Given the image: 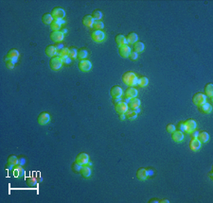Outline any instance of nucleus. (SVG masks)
<instances>
[{
  "label": "nucleus",
  "mask_w": 213,
  "mask_h": 203,
  "mask_svg": "<svg viewBox=\"0 0 213 203\" xmlns=\"http://www.w3.org/2000/svg\"><path fill=\"white\" fill-rule=\"evenodd\" d=\"M137 81H138V77L134 72H131V71L126 72L123 76H122V81L129 87H134L136 85H137Z\"/></svg>",
  "instance_id": "nucleus-1"
},
{
  "label": "nucleus",
  "mask_w": 213,
  "mask_h": 203,
  "mask_svg": "<svg viewBox=\"0 0 213 203\" xmlns=\"http://www.w3.org/2000/svg\"><path fill=\"white\" fill-rule=\"evenodd\" d=\"M153 175V170L147 169V168H139L136 172V177L139 180H145L148 177Z\"/></svg>",
  "instance_id": "nucleus-2"
},
{
  "label": "nucleus",
  "mask_w": 213,
  "mask_h": 203,
  "mask_svg": "<svg viewBox=\"0 0 213 203\" xmlns=\"http://www.w3.org/2000/svg\"><path fill=\"white\" fill-rule=\"evenodd\" d=\"M63 65V62H62V60L60 57L58 56H55V57H52L49 61V66L52 70L54 71H57L59 70V69L62 67Z\"/></svg>",
  "instance_id": "nucleus-3"
},
{
  "label": "nucleus",
  "mask_w": 213,
  "mask_h": 203,
  "mask_svg": "<svg viewBox=\"0 0 213 203\" xmlns=\"http://www.w3.org/2000/svg\"><path fill=\"white\" fill-rule=\"evenodd\" d=\"M192 102L196 106H200L206 102V95L202 93H196L192 97Z\"/></svg>",
  "instance_id": "nucleus-4"
},
{
  "label": "nucleus",
  "mask_w": 213,
  "mask_h": 203,
  "mask_svg": "<svg viewBox=\"0 0 213 203\" xmlns=\"http://www.w3.org/2000/svg\"><path fill=\"white\" fill-rule=\"evenodd\" d=\"M51 15L53 19L63 20L66 16V10L62 8H54L51 10Z\"/></svg>",
  "instance_id": "nucleus-5"
},
{
  "label": "nucleus",
  "mask_w": 213,
  "mask_h": 203,
  "mask_svg": "<svg viewBox=\"0 0 213 203\" xmlns=\"http://www.w3.org/2000/svg\"><path fill=\"white\" fill-rule=\"evenodd\" d=\"M91 39L95 43H102L105 39V33L102 30H94L91 34Z\"/></svg>",
  "instance_id": "nucleus-6"
},
{
  "label": "nucleus",
  "mask_w": 213,
  "mask_h": 203,
  "mask_svg": "<svg viewBox=\"0 0 213 203\" xmlns=\"http://www.w3.org/2000/svg\"><path fill=\"white\" fill-rule=\"evenodd\" d=\"M110 95L113 98H121L123 97L124 92L119 86H113L110 90Z\"/></svg>",
  "instance_id": "nucleus-7"
},
{
  "label": "nucleus",
  "mask_w": 213,
  "mask_h": 203,
  "mask_svg": "<svg viewBox=\"0 0 213 203\" xmlns=\"http://www.w3.org/2000/svg\"><path fill=\"white\" fill-rule=\"evenodd\" d=\"M129 109V106H128V103L124 102V101L120 100L119 102H118L116 104H115V110L119 114H125L126 111Z\"/></svg>",
  "instance_id": "nucleus-8"
},
{
  "label": "nucleus",
  "mask_w": 213,
  "mask_h": 203,
  "mask_svg": "<svg viewBox=\"0 0 213 203\" xmlns=\"http://www.w3.org/2000/svg\"><path fill=\"white\" fill-rule=\"evenodd\" d=\"M92 68V63L88 60H82L79 62V69L82 72H88L91 70Z\"/></svg>",
  "instance_id": "nucleus-9"
},
{
  "label": "nucleus",
  "mask_w": 213,
  "mask_h": 203,
  "mask_svg": "<svg viewBox=\"0 0 213 203\" xmlns=\"http://www.w3.org/2000/svg\"><path fill=\"white\" fill-rule=\"evenodd\" d=\"M50 39L52 42L56 43H62L63 40L65 39V34L62 31H52L50 33Z\"/></svg>",
  "instance_id": "nucleus-10"
},
{
  "label": "nucleus",
  "mask_w": 213,
  "mask_h": 203,
  "mask_svg": "<svg viewBox=\"0 0 213 203\" xmlns=\"http://www.w3.org/2000/svg\"><path fill=\"white\" fill-rule=\"evenodd\" d=\"M50 121V115L47 113H42L37 117V122L41 126H45Z\"/></svg>",
  "instance_id": "nucleus-11"
},
{
  "label": "nucleus",
  "mask_w": 213,
  "mask_h": 203,
  "mask_svg": "<svg viewBox=\"0 0 213 203\" xmlns=\"http://www.w3.org/2000/svg\"><path fill=\"white\" fill-rule=\"evenodd\" d=\"M196 127H197L196 122L193 119H189L185 122V132H187L189 134L191 131L196 130Z\"/></svg>",
  "instance_id": "nucleus-12"
},
{
  "label": "nucleus",
  "mask_w": 213,
  "mask_h": 203,
  "mask_svg": "<svg viewBox=\"0 0 213 203\" xmlns=\"http://www.w3.org/2000/svg\"><path fill=\"white\" fill-rule=\"evenodd\" d=\"M13 170V176L15 178L17 179H20L25 176V171L22 167V165L20 164H16L15 166H13V168L12 169Z\"/></svg>",
  "instance_id": "nucleus-13"
},
{
  "label": "nucleus",
  "mask_w": 213,
  "mask_h": 203,
  "mask_svg": "<svg viewBox=\"0 0 213 203\" xmlns=\"http://www.w3.org/2000/svg\"><path fill=\"white\" fill-rule=\"evenodd\" d=\"M138 95V91L135 88V87H129L127 88V90L125 91L124 95L125 97H127L128 99H132V98H135L137 97Z\"/></svg>",
  "instance_id": "nucleus-14"
},
{
  "label": "nucleus",
  "mask_w": 213,
  "mask_h": 203,
  "mask_svg": "<svg viewBox=\"0 0 213 203\" xmlns=\"http://www.w3.org/2000/svg\"><path fill=\"white\" fill-rule=\"evenodd\" d=\"M202 147V143L199 141L198 138H193L189 142V148L192 151H198Z\"/></svg>",
  "instance_id": "nucleus-15"
},
{
  "label": "nucleus",
  "mask_w": 213,
  "mask_h": 203,
  "mask_svg": "<svg viewBox=\"0 0 213 203\" xmlns=\"http://www.w3.org/2000/svg\"><path fill=\"white\" fill-rule=\"evenodd\" d=\"M76 162L81 163L82 165H86L87 163L89 162L88 154L87 153H80L76 158Z\"/></svg>",
  "instance_id": "nucleus-16"
},
{
  "label": "nucleus",
  "mask_w": 213,
  "mask_h": 203,
  "mask_svg": "<svg viewBox=\"0 0 213 203\" xmlns=\"http://www.w3.org/2000/svg\"><path fill=\"white\" fill-rule=\"evenodd\" d=\"M119 53L120 57L122 58H128L131 53V48L130 46L128 45H122V46H119Z\"/></svg>",
  "instance_id": "nucleus-17"
},
{
  "label": "nucleus",
  "mask_w": 213,
  "mask_h": 203,
  "mask_svg": "<svg viewBox=\"0 0 213 203\" xmlns=\"http://www.w3.org/2000/svg\"><path fill=\"white\" fill-rule=\"evenodd\" d=\"M16 164H18V158L16 156H14V155H12V156H10L8 158V163H7V166H6V169H13V166H15Z\"/></svg>",
  "instance_id": "nucleus-18"
},
{
  "label": "nucleus",
  "mask_w": 213,
  "mask_h": 203,
  "mask_svg": "<svg viewBox=\"0 0 213 203\" xmlns=\"http://www.w3.org/2000/svg\"><path fill=\"white\" fill-rule=\"evenodd\" d=\"M172 139L175 143H180L184 140V133L180 130H174L172 133Z\"/></svg>",
  "instance_id": "nucleus-19"
},
{
  "label": "nucleus",
  "mask_w": 213,
  "mask_h": 203,
  "mask_svg": "<svg viewBox=\"0 0 213 203\" xmlns=\"http://www.w3.org/2000/svg\"><path fill=\"white\" fill-rule=\"evenodd\" d=\"M19 52L17 49H10L8 53H7V55H6V59H9V60H13L15 62H17L18 60V58H19Z\"/></svg>",
  "instance_id": "nucleus-20"
},
{
  "label": "nucleus",
  "mask_w": 213,
  "mask_h": 203,
  "mask_svg": "<svg viewBox=\"0 0 213 203\" xmlns=\"http://www.w3.org/2000/svg\"><path fill=\"white\" fill-rule=\"evenodd\" d=\"M199 107V111H201V113H203V114H210L211 111H212V106L209 104V103H204V104H202Z\"/></svg>",
  "instance_id": "nucleus-21"
},
{
  "label": "nucleus",
  "mask_w": 213,
  "mask_h": 203,
  "mask_svg": "<svg viewBox=\"0 0 213 203\" xmlns=\"http://www.w3.org/2000/svg\"><path fill=\"white\" fill-rule=\"evenodd\" d=\"M95 20L92 17V15H85V16L83 18V24L87 26V28H93Z\"/></svg>",
  "instance_id": "nucleus-22"
},
{
  "label": "nucleus",
  "mask_w": 213,
  "mask_h": 203,
  "mask_svg": "<svg viewBox=\"0 0 213 203\" xmlns=\"http://www.w3.org/2000/svg\"><path fill=\"white\" fill-rule=\"evenodd\" d=\"M45 53H46V56L52 58V57L57 56V49H56V47L54 46V45H49V46H46V48H45Z\"/></svg>",
  "instance_id": "nucleus-23"
},
{
  "label": "nucleus",
  "mask_w": 213,
  "mask_h": 203,
  "mask_svg": "<svg viewBox=\"0 0 213 203\" xmlns=\"http://www.w3.org/2000/svg\"><path fill=\"white\" fill-rule=\"evenodd\" d=\"M140 104H141L140 99L137 98V97H135V98L130 99L129 103H128V106H130V109L136 110V109H137V108H139Z\"/></svg>",
  "instance_id": "nucleus-24"
},
{
  "label": "nucleus",
  "mask_w": 213,
  "mask_h": 203,
  "mask_svg": "<svg viewBox=\"0 0 213 203\" xmlns=\"http://www.w3.org/2000/svg\"><path fill=\"white\" fill-rule=\"evenodd\" d=\"M50 29H52V31H60L62 29V20H53L50 24Z\"/></svg>",
  "instance_id": "nucleus-25"
},
{
  "label": "nucleus",
  "mask_w": 213,
  "mask_h": 203,
  "mask_svg": "<svg viewBox=\"0 0 213 203\" xmlns=\"http://www.w3.org/2000/svg\"><path fill=\"white\" fill-rule=\"evenodd\" d=\"M126 41H127V44H135L138 41V36L136 33L135 32H131L126 36Z\"/></svg>",
  "instance_id": "nucleus-26"
},
{
  "label": "nucleus",
  "mask_w": 213,
  "mask_h": 203,
  "mask_svg": "<svg viewBox=\"0 0 213 203\" xmlns=\"http://www.w3.org/2000/svg\"><path fill=\"white\" fill-rule=\"evenodd\" d=\"M116 44L119 46H122V45H127V41H126V37L122 34H119L116 36Z\"/></svg>",
  "instance_id": "nucleus-27"
},
{
  "label": "nucleus",
  "mask_w": 213,
  "mask_h": 203,
  "mask_svg": "<svg viewBox=\"0 0 213 203\" xmlns=\"http://www.w3.org/2000/svg\"><path fill=\"white\" fill-rule=\"evenodd\" d=\"M80 173H81V175L83 178H88L90 177V175H91V168H90L88 165H83Z\"/></svg>",
  "instance_id": "nucleus-28"
},
{
  "label": "nucleus",
  "mask_w": 213,
  "mask_h": 203,
  "mask_svg": "<svg viewBox=\"0 0 213 203\" xmlns=\"http://www.w3.org/2000/svg\"><path fill=\"white\" fill-rule=\"evenodd\" d=\"M198 139L201 143H206L209 140V134L206 131H199Z\"/></svg>",
  "instance_id": "nucleus-29"
},
{
  "label": "nucleus",
  "mask_w": 213,
  "mask_h": 203,
  "mask_svg": "<svg viewBox=\"0 0 213 203\" xmlns=\"http://www.w3.org/2000/svg\"><path fill=\"white\" fill-rule=\"evenodd\" d=\"M125 115H126V118H128L129 120H135L137 117V113L136 111V110L128 109V111L125 113Z\"/></svg>",
  "instance_id": "nucleus-30"
},
{
  "label": "nucleus",
  "mask_w": 213,
  "mask_h": 203,
  "mask_svg": "<svg viewBox=\"0 0 213 203\" xmlns=\"http://www.w3.org/2000/svg\"><path fill=\"white\" fill-rule=\"evenodd\" d=\"M53 20L54 19H53L51 13H45L42 17V21L45 25H50Z\"/></svg>",
  "instance_id": "nucleus-31"
},
{
  "label": "nucleus",
  "mask_w": 213,
  "mask_h": 203,
  "mask_svg": "<svg viewBox=\"0 0 213 203\" xmlns=\"http://www.w3.org/2000/svg\"><path fill=\"white\" fill-rule=\"evenodd\" d=\"M134 49H135V51L136 52H137V53H140V52H142L143 50L145 49V45H144V44H143L142 42H136V43H135L134 44Z\"/></svg>",
  "instance_id": "nucleus-32"
},
{
  "label": "nucleus",
  "mask_w": 213,
  "mask_h": 203,
  "mask_svg": "<svg viewBox=\"0 0 213 203\" xmlns=\"http://www.w3.org/2000/svg\"><path fill=\"white\" fill-rule=\"evenodd\" d=\"M88 56V52L85 48H81L80 50H78V59L80 60H86V58Z\"/></svg>",
  "instance_id": "nucleus-33"
},
{
  "label": "nucleus",
  "mask_w": 213,
  "mask_h": 203,
  "mask_svg": "<svg viewBox=\"0 0 213 203\" xmlns=\"http://www.w3.org/2000/svg\"><path fill=\"white\" fill-rule=\"evenodd\" d=\"M205 93H206V95H207V97H212V95H213V84L212 83H209L206 85Z\"/></svg>",
  "instance_id": "nucleus-34"
},
{
  "label": "nucleus",
  "mask_w": 213,
  "mask_h": 203,
  "mask_svg": "<svg viewBox=\"0 0 213 203\" xmlns=\"http://www.w3.org/2000/svg\"><path fill=\"white\" fill-rule=\"evenodd\" d=\"M149 84V79L147 77H141V78H138V81H137V85L140 87H146L147 85Z\"/></svg>",
  "instance_id": "nucleus-35"
},
{
  "label": "nucleus",
  "mask_w": 213,
  "mask_h": 203,
  "mask_svg": "<svg viewBox=\"0 0 213 203\" xmlns=\"http://www.w3.org/2000/svg\"><path fill=\"white\" fill-rule=\"evenodd\" d=\"M57 56L60 58L68 57L69 56V48H67V47H63V49L57 51Z\"/></svg>",
  "instance_id": "nucleus-36"
},
{
  "label": "nucleus",
  "mask_w": 213,
  "mask_h": 203,
  "mask_svg": "<svg viewBox=\"0 0 213 203\" xmlns=\"http://www.w3.org/2000/svg\"><path fill=\"white\" fill-rule=\"evenodd\" d=\"M27 184H28L29 187H33V188H35L37 185V180L33 177V176H30V177L27 179Z\"/></svg>",
  "instance_id": "nucleus-37"
},
{
  "label": "nucleus",
  "mask_w": 213,
  "mask_h": 203,
  "mask_svg": "<svg viewBox=\"0 0 213 203\" xmlns=\"http://www.w3.org/2000/svg\"><path fill=\"white\" fill-rule=\"evenodd\" d=\"M92 17L95 21H100V19L102 18V12L99 10H96L92 13Z\"/></svg>",
  "instance_id": "nucleus-38"
},
{
  "label": "nucleus",
  "mask_w": 213,
  "mask_h": 203,
  "mask_svg": "<svg viewBox=\"0 0 213 203\" xmlns=\"http://www.w3.org/2000/svg\"><path fill=\"white\" fill-rule=\"evenodd\" d=\"M104 28V24L102 21H95L93 25V29L95 30H102Z\"/></svg>",
  "instance_id": "nucleus-39"
},
{
  "label": "nucleus",
  "mask_w": 213,
  "mask_h": 203,
  "mask_svg": "<svg viewBox=\"0 0 213 203\" xmlns=\"http://www.w3.org/2000/svg\"><path fill=\"white\" fill-rule=\"evenodd\" d=\"M69 58L71 59V60H74V59H77L78 58V50L75 47H71V48H69Z\"/></svg>",
  "instance_id": "nucleus-40"
},
{
  "label": "nucleus",
  "mask_w": 213,
  "mask_h": 203,
  "mask_svg": "<svg viewBox=\"0 0 213 203\" xmlns=\"http://www.w3.org/2000/svg\"><path fill=\"white\" fill-rule=\"evenodd\" d=\"M5 63H6V67L8 69H13L15 66V62L13 60H9V59H5Z\"/></svg>",
  "instance_id": "nucleus-41"
},
{
  "label": "nucleus",
  "mask_w": 213,
  "mask_h": 203,
  "mask_svg": "<svg viewBox=\"0 0 213 203\" xmlns=\"http://www.w3.org/2000/svg\"><path fill=\"white\" fill-rule=\"evenodd\" d=\"M82 166H83V165L81 163L75 162L72 164V170L74 171V172H80L81 169H82Z\"/></svg>",
  "instance_id": "nucleus-42"
},
{
  "label": "nucleus",
  "mask_w": 213,
  "mask_h": 203,
  "mask_svg": "<svg viewBox=\"0 0 213 203\" xmlns=\"http://www.w3.org/2000/svg\"><path fill=\"white\" fill-rule=\"evenodd\" d=\"M128 58H130V60H132V61H136L138 59V53L136 51H131L130 55Z\"/></svg>",
  "instance_id": "nucleus-43"
},
{
  "label": "nucleus",
  "mask_w": 213,
  "mask_h": 203,
  "mask_svg": "<svg viewBox=\"0 0 213 203\" xmlns=\"http://www.w3.org/2000/svg\"><path fill=\"white\" fill-rule=\"evenodd\" d=\"M166 130H167V132L172 133L174 130H176V128H175V126L172 125V124H168L167 127H166Z\"/></svg>",
  "instance_id": "nucleus-44"
},
{
  "label": "nucleus",
  "mask_w": 213,
  "mask_h": 203,
  "mask_svg": "<svg viewBox=\"0 0 213 203\" xmlns=\"http://www.w3.org/2000/svg\"><path fill=\"white\" fill-rule=\"evenodd\" d=\"M61 60H62L63 64H65V65H68V64H70V63H71V59L69 58V57L61 58Z\"/></svg>",
  "instance_id": "nucleus-45"
},
{
  "label": "nucleus",
  "mask_w": 213,
  "mask_h": 203,
  "mask_svg": "<svg viewBox=\"0 0 213 203\" xmlns=\"http://www.w3.org/2000/svg\"><path fill=\"white\" fill-rule=\"evenodd\" d=\"M54 46L56 47V49H57V51H59V50H61V49H63V45L62 44V43H56V44H54Z\"/></svg>",
  "instance_id": "nucleus-46"
},
{
  "label": "nucleus",
  "mask_w": 213,
  "mask_h": 203,
  "mask_svg": "<svg viewBox=\"0 0 213 203\" xmlns=\"http://www.w3.org/2000/svg\"><path fill=\"white\" fill-rule=\"evenodd\" d=\"M189 134H190V136H191V138H198V135H199V131L198 130H193V131H191L190 133H189Z\"/></svg>",
  "instance_id": "nucleus-47"
},
{
  "label": "nucleus",
  "mask_w": 213,
  "mask_h": 203,
  "mask_svg": "<svg viewBox=\"0 0 213 203\" xmlns=\"http://www.w3.org/2000/svg\"><path fill=\"white\" fill-rule=\"evenodd\" d=\"M179 130L185 132V122H181L179 124Z\"/></svg>",
  "instance_id": "nucleus-48"
},
{
  "label": "nucleus",
  "mask_w": 213,
  "mask_h": 203,
  "mask_svg": "<svg viewBox=\"0 0 213 203\" xmlns=\"http://www.w3.org/2000/svg\"><path fill=\"white\" fill-rule=\"evenodd\" d=\"M26 163V160L24 158H18V164L20 165H24Z\"/></svg>",
  "instance_id": "nucleus-49"
},
{
  "label": "nucleus",
  "mask_w": 213,
  "mask_h": 203,
  "mask_svg": "<svg viewBox=\"0 0 213 203\" xmlns=\"http://www.w3.org/2000/svg\"><path fill=\"white\" fill-rule=\"evenodd\" d=\"M159 200H160V199H152L151 200H149V202H150V203H154V202H156V203H159Z\"/></svg>",
  "instance_id": "nucleus-50"
},
{
  "label": "nucleus",
  "mask_w": 213,
  "mask_h": 203,
  "mask_svg": "<svg viewBox=\"0 0 213 203\" xmlns=\"http://www.w3.org/2000/svg\"><path fill=\"white\" fill-rule=\"evenodd\" d=\"M125 118H126L125 114H119V119H120V120H124Z\"/></svg>",
  "instance_id": "nucleus-51"
},
{
  "label": "nucleus",
  "mask_w": 213,
  "mask_h": 203,
  "mask_svg": "<svg viewBox=\"0 0 213 203\" xmlns=\"http://www.w3.org/2000/svg\"><path fill=\"white\" fill-rule=\"evenodd\" d=\"M60 31H62V32H63V34H65V35H66V32H67V29H66V28H62Z\"/></svg>",
  "instance_id": "nucleus-52"
},
{
  "label": "nucleus",
  "mask_w": 213,
  "mask_h": 203,
  "mask_svg": "<svg viewBox=\"0 0 213 203\" xmlns=\"http://www.w3.org/2000/svg\"><path fill=\"white\" fill-rule=\"evenodd\" d=\"M170 200L168 199H161V200H159V203H169Z\"/></svg>",
  "instance_id": "nucleus-53"
},
{
  "label": "nucleus",
  "mask_w": 213,
  "mask_h": 203,
  "mask_svg": "<svg viewBox=\"0 0 213 203\" xmlns=\"http://www.w3.org/2000/svg\"><path fill=\"white\" fill-rule=\"evenodd\" d=\"M87 165H88V166H90V165H92V163H91V162H88V163H87Z\"/></svg>",
  "instance_id": "nucleus-54"
}]
</instances>
